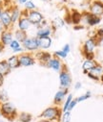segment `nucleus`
<instances>
[{"instance_id": "nucleus-28", "label": "nucleus", "mask_w": 103, "mask_h": 122, "mask_svg": "<svg viewBox=\"0 0 103 122\" xmlns=\"http://www.w3.org/2000/svg\"><path fill=\"white\" fill-rule=\"evenodd\" d=\"M24 6V10L27 12L32 11V10H36V5L34 4V2L32 0H28V1L23 5Z\"/></svg>"}, {"instance_id": "nucleus-18", "label": "nucleus", "mask_w": 103, "mask_h": 122, "mask_svg": "<svg viewBox=\"0 0 103 122\" xmlns=\"http://www.w3.org/2000/svg\"><path fill=\"white\" fill-rule=\"evenodd\" d=\"M10 11H11V16H12V21L13 24H16V22L18 21V19L21 17L22 15V10H20V8L17 5L12 4L10 6Z\"/></svg>"}, {"instance_id": "nucleus-5", "label": "nucleus", "mask_w": 103, "mask_h": 122, "mask_svg": "<svg viewBox=\"0 0 103 122\" xmlns=\"http://www.w3.org/2000/svg\"><path fill=\"white\" fill-rule=\"evenodd\" d=\"M22 15H26L29 20L31 21V25L32 26H37L42 20L45 19L43 14L41 12H39L38 10H32V11H30V12H27L25 10H22Z\"/></svg>"}, {"instance_id": "nucleus-21", "label": "nucleus", "mask_w": 103, "mask_h": 122, "mask_svg": "<svg viewBox=\"0 0 103 122\" xmlns=\"http://www.w3.org/2000/svg\"><path fill=\"white\" fill-rule=\"evenodd\" d=\"M7 63L9 65V66L11 67V69H16L18 67H20L19 65V59H18V55L17 54H13L11 57H9L7 60Z\"/></svg>"}, {"instance_id": "nucleus-8", "label": "nucleus", "mask_w": 103, "mask_h": 122, "mask_svg": "<svg viewBox=\"0 0 103 122\" xmlns=\"http://www.w3.org/2000/svg\"><path fill=\"white\" fill-rule=\"evenodd\" d=\"M101 20H102V17L100 16H96L89 12H85L82 14V22L89 26V27H94V26H97L101 23Z\"/></svg>"}, {"instance_id": "nucleus-1", "label": "nucleus", "mask_w": 103, "mask_h": 122, "mask_svg": "<svg viewBox=\"0 0 103 122\" xmlns=\"http://www.w3.org/2000/svg\"><path fill=\"white\" fill-rule=\"evenodd\" d=\"M97 47V39L95 36L89 37L87 39L83 45H82V54L85 57V59H94L95 54L94 51Z\"/></svg>"}, {"instance_id": "nucleus-33", "label": "nucleus", "mask_w": 103, "mask_h": 122, "mask_svg": "<svg viewBox=\"0 0 103 122\" xmlns=\"http://www.w3.org/2000/svg\"><path fill=\"white\" fill-rule=\"evenodd\" d=\"M91 96H92V93H91V91H87L86 93H84V94H82V95L78 96V97H77V98H76V99L77 103H79V102H83V101H85V100L89 99V98H90Z\"/></svg>"}, {"instance_id": "nucleus-6", "label": "nucleus", "mask_w": 103, "mask_h": 122, "mask_svg": "<svg viewBox=\"0 0 103 122\" xmlns=\"http://www.w3.org/2000/svg\"><path fill=\"white\" fill-rule=\"evenodd\" d=\"M19 59V65L21 67H29L36 65V60L34 55H32L30 52H23L18 55Z\"/></svg>"}, {"instance_id": "nucleus-45", "label": "nucleus", "mask_w": 103, "mask_h": 122, "mask_svg": "<svg viewBox=\"0 0 103 122\" xmlns=\"http://www.w3.org/2000/svg\"><path fill=\"white\" fill-rule=\"evenodd\" d=\"M99 81H100V82H101V83L103 84V74L101 75V77H100V80H99Z\"/></svg>"}, {"instance_id": "nucleus-50", "label": "nucleus", "mask_w": 103, "mask_h": 122, "mask_svg": "<svg viewBox=\"0 0 103 122\" xmlns=\"http://www.w3.org/2000/svg\"><path fill=\"white\" fill-rule=\"evenodd\" d=\"M100 1H102V0H100Z\"/></svg>"}, {"instance_id": "nucleus-39", "label": "nucleus", "mask_w": 103, "mask_h": 122, "mask_svg": "<svg viewBox=\"0 0 103 122\" xmlns=\"http://www.w3.org/2000/svg\"><path fill=\"white\" fill-rule=\"evenodd\" d=\"M28 0H17V4L18 5H24Z\"/></svg>"}, {"instance_id": "nucleus-25", "label": "nucleus", "mask_w": 103, "mask_h": 122, "mask_svg": "<svg viewBox=\"0 0 103 122\" xmlns=\"http://www.w3.org/2000/svg\"><path fill=\"white\" fill-rule=\"evenodd\" d=\"M70 17H71L72 23H74L75 25H78V24H80V22L82 20V14H80L77 11H74V12H72Z\"/></svg>"}, {"instance_id": "nucleus-4", "label": "nucleus", "mask_w": 103, "mask_h": 122, "mask_svg": "<svg viewBox=\"0 0 103 122\" xmlns=\"http://www.w3.org/2000/svg\"><path fill=\"white\" fill-rule=\"evenodd\" d=\"M72 83H73L72 75H71L70 72H69L67 66H64V67L59 72V86H60V88L69 89L72 86Z\"/></svg>"}, {"instance_id": "nucleus-44", "label": "nucleus", "mask_w": 103, "mask_h": 122, "mask_svg": "<svg viewBox=\"0 0 103 122\" xmlns=\"http://www.w3.org/2000/svg\"><path fill=\"white\" fill-rule=\"evenodd\" d=\"M46 122H60V120H53V121H50V120H45Z\"/></svg>"}, {"instance_id": "nucleus-7", "label": "nucleus", "mask_w": 103, "mask_h": 122, "mask_svg": "<svg viewBox=\"0 0 103 122\" xmlns=\"http://www.w3.org/2000/svg\"><path fill=\"white\" fill-rule=\"evenodd\" d=\"M22 44V47L24 48V50L26 52H30V53H32V52H36L38 49V40L37 38L34 36V37H27V39L21 43Z\"/></svg>"}, {"instance_id": "nucleus-2", "label": "nucleus", "mask_w": 103, "mask_h": 122, "mask_svg": "<svg viewBox=\"0 0 103 122\" xmlns=\"http://www.w3.org/2000/svg\"><path fill=\"white\" fill-rule=\"evenodd\" d=\"M0 112H1V116H4L10 121H13L17 119V115H18L17 109L10 101L0 104Z\"/></svg>"}, {"instance_id": "nucleus-17", "label": "nucleus", "mask_w": 103, "mask_h": 122, "mask_svg": "<svg viewBox=\"0 0 103 122\" xmlns=\"http://www.w3.org/2000/svg\"><path fill=\"white\" fill-rule=\"evenodd\" d=\"M38 40V49L39 50H48L51 48L53 44V38L52 37H43V38H37Z\"/></svg>"}, {"instance_id": "nucleus-12", "label": "nucleus", "mask_w": 103, "mask_h": 122, "mask_svg": "<svg viewBox=\"0 0 103 122\" xmlns=\"http://www.w3.org/2000/svg\"><path fill=\"white\" fill-rule=\"evenodd\" d=\"M34 57H36V62H38L41 66H45L46 64L52 59L53 55L51 53L45 51V50H37L36 52V55H34Z\"/></svg>"}, {"instance_id": "nucleus-19", "label": "nucleus", "mask_w": 103, "mask_h": 122, "mask_svg": "<svg viewBox=\"0 0 103 122\" xmlns=\"http://www.w3.org/2000/svg\"><path fill=\"white\" fill-rule=\"evenodd\" d=\"M68 90L69 89H64V88H60L58 91H56V93L54 97V105L59 106L61 103L64 102L66 96L68 95Z\"/></svg>"}, {"instance_id": "nucleus-3", "label": "nucleus", "mask_w": 103, "mask_h": 122, "mask_svg": "<svg viewBox=\"0 0 103 122\" xmlns=\"http://www.w3.org/2000/svg\"><path fill=\"white\" fill-rule=\"evenodd\" d=\"M62 113H63L62 110L58 106L54 105V106H51V107H48L47 109H45L40 113L39 117L43 120H50V121L60 120Z\"/></svg>"}, {"instance_id": "nucleus-40", "label": "nucleus", "mask_w": 103, "mask_h": 122, "mask_svg": "<svg viewBox=\"0 0 103 122\" xmlns=\"http://www.w3.org/2000/svg\"><path fill=\"white\" fill-rule=\"evenodd\" d=\"M4 48H5V46L1 43V42H0V54H1L2 52H3V50H4Z\"/></svg>"}, {"instance_id": "nucleus-38", "label": "nucleus", "mask_w": 103, "mask_h": 122, "mask_svg": "<svg viewBox=\"0 0 103 122\" xmlns=\"http://www.w3.org/2000/svg\"><path fill=\"white\" fill-rule=\"evenodd\" d=\"M4 81H5V76H3L2 74H0V87H2L4 85Z\"/></svg>"}, {"instance_id": "nucleus-20", "label": "nucleus", "mask_w": 103, "mask_h": 122, "mask_svg": "<svg viewBox=\"0 0 103 122\" xmlns=\"http://www.w3.org/2000/svg\"><path fill=\"white\" fill-rule=\"evenodd\" d=\"M97 65V62L94 59H85L82 64V70L84 74H87L94 66Z\"/></svg>"}, {"instance_id": "nucleus-43", "label": "nucleus", "mask_w": 103, "mask_h": 122, "mask_svg": "<svg viewBox=\"0 0 103 122\" xmlns=\"http://www.w3.org/2000/svg\"><path fill=\"white\" fill-rule=\"evenodd\" d=\"M41 1H42V2H44V3H50V2L52 1V0H41Z\"/></svg>"}, {"instance_id": "nucleus-47", "label": "nucleus", "mask_w": 103, "mask_h": 122, "mask_svg": "<svg viewBox=\"0 0 103 122\" xmlns=\"http://www.w3.org/2000/svg\"><path fill=\"white\" fill-rule=\"evenodd\" d=\"M39 122H46V121H45V120H43V119H42V120H41V121H39Z\"/></svg>"}, {"instance_id": "nucleus-48", "label": "nucleus", "mask_w": 103, "mask_h": 122, "mask_svg": "<svg viewBox=\"0 0 103 122\" xmlns=\"http://www.w3.org/2000/svg\"><path fill=\"white\" fill-rule=\"evenodd\" d=\"M0 116H1V112H0Z\"/></svg>"}, {"instance_id": "nucleus-41", "label": "nucleus", "mask_w": 103, "mask_h": 122, "mask_svg": "<svg viewBox=\"0 0 103 122\" xmlns=\"http://www.w3.org/2000/svg\"><path fill=\"white\" fill-rule=\"evenodd\" d=\"M3 10H4V6L3 5H0V16H1V15H2Z\"/></svg>"}, {"instance_id": "nucleus-46", "label": "nucleus", "mask_w": 103, "mask_h": 122, "mask_svg": "<svg viewBox=\"0 0 103 122\" xmlns=\"http://www.w3.org/2000/svg\"><path fill=\"white\" fill-rule=\"evenodd\" d=\"M0 5H3V0H0Z\"/></svg>"}, {"instance_id": "nucleus-16", "label": "nucleus", "mask_w": 103, "mask_h": 122, "mask_svg": "<svg viewBox=\"0 0 103 122\" xmlns=\"http://www.w3.org/2000/svg\"><path fill=\"white\" fill-rule=\"evenodd\" d=\"M16 26H17V29L22 30V31H25V32H28L32 25H31V21L29 20V18L26 15H22L21 17L16 22Z\"/></svg>"}, {"instance_id": "nucleus-51", "label": "nucleus", "mask_w": 103, "mask_h": 122, "mask_svg": "<svg viewBox=\"0 0 103 122\" xmlns=\"http://www.w3.org/2000/svg\"><path fill=\"white\" fill-rule=\"evenodd\" d=\"M102 1H103V0H102Z\"/></svg>"}, {"instance_id": "nucleus-30", "label": "nucleus", "mask_w": 103, "mask_h": 122, "mask_svg": "<svg viewBox=\"0 0 103 122\" xmlns=\"http://www.w3.org/2000/svg\"><path fill=\"white\" fill-rule=\"evenodd\" d=\"M68 55H69V54H68L67 52H65L63 49L54 51V54H53L54 57H56V58H58V59H60V60H64V59H66V58L68 57Z\"/></svg>"}, {"instance_id": "nucleus-23", "label": "nucleus", "mask_w": 103, "mask_h": 122, "mask_svg": "<svg viewBox=\"0 0 103 122\" xmlns=\"http://www.w3.org/2000/svg\"><path fill=\"white\" fill-rule=\"evenodd\" d=\"M51 25H52V27L54 28V31H57L58 29H61L62 27L65 26V20H64L62 17L56 16V17H54V18L52 20Z\"/></svg>"}, {"instance_id": "nucleus-29", "label": "nucleus", "mask_w": 103, "mask_h": 122, "mask_svg": "<svg viewBox=\"0 0 103 122\" xmlns=\"http://www.w3.org/2000/svg\"><path fill=\"white\" fill-rule=\"evenodd\" d=\"M9 101V94H8V91L4 88L0 89V104L1 103H5Z\"/></svg>"}, {"instance_id": "nucleus-10", "label": "nucleus", "mask_w": 103, "mask_h": 122, "mask_svg": "<svg viewBox=\"0 0 103 122\" xmlns=\"http://www.w3.org/2000/svg\"><path fill=\"white\" fill-rule=\"evenodd\" d=\"M0 22L3 25L4 29H12L13 27V21H12V16H11V11H10V6L9 7H4V10L2 12V15L0 16Z\"/></svg>"}, {"instance_id": "nucleus-13", "label": "nucleus", "mask_w": 103, "mask_h": 122, "mask_svg": "<svg viewBox=\"0 0 103 122\" xmlns=\"http://www.w3.org/2000/svg\"><path fill=\"white\" fill-rule=\"evenodd\" d=\"M64 64L61 62V60L60 59H58V58H56V57H52V59L49 61V62L46 64V66H45V67H47V68H51V69H53L54 71H55V72H60L61 71V69L64 67Z\"/></svg>"}, {"instance_id": "nucleus-35", "label": "nucleus", "mask_w": 103, "mask_h": 122, "mask_svg": "<svg viewBox=\"0 0 103 122\" xmlns=\"http://www.w3.org/2000/svg\"><path fill=\"white\" fill-rule=\"evenodd\" d=\"M97 39V47H100L103 49V36L102 37H98Z\"/></svg>"}, {"instance_id": "nucleus-11", "label": "nucleus", "mask_w": 103, "mask_h": 122, "mask_svg": "<svg viewBox=\"0 0 103 122\" xmlns=\"http://www.w3.org/2000/svg\"><path fill=\"white\" fill-rule=\"evenodd\" d=\"M55 31L54 28L52 27L51 23H48L45 26H42L40 28H36V38H43V37H52Z\"/></svg>"}, {"instance_id": "nucleus-34", "label": "nucleus", "mask_w": 103, "mask_h": 122, "mask_svg": "<svg viewBox=\"0 0 103 122\" xmlns=\"http://www.w3.org/2000/svg\"><path fill=\"white\" fill-rule=\"evenodd\" d=\"M76 104H77V101H76V98H75V99H73V100H72V102H71V104H70V106H69V109H68V111L72 112V111L74 110V108L76 106Z\"/></svg>"}, {"instance_id": "nucleus-32", "label": "nucleus", "mask_w": 103, "mask_h": 122, "mask_svg": "<svg viewBox=\"0 0 103 122\" xmlns=\"http://www.w3.org/2000/svg\"><path fill=\"white\" fill-rule=\"evenodd\" d=\"M70 120H71V112L70 111L64 112L61 115L60 122H70Z\"/></svg>"}, {"instance_id": "nucleus-9", "label": "nucleus", "mask_w": 103, "mask_h": 122, "mask_svg": "<svg viewBox=\"0 0 103 122\" xmlns=\"http://www.w3.org/2000/svg\"><path fill=\"white\" fill-rule=\"evenodd\" d=\"M88 12L96 15V16H103V1L100 0H92L88 7Z\"/></svg>"}, {"instance_id": "nucleus-26", "label": "nucleus", "mask_w": 103, "mask_h": 122, "mask_svg": "<svg viewBox=\"0 0 103 122\" xmlns=\"http://www.w3.org/2000/svg\"><path fill=\"white\" fill-rule=\"evenodd\" d=\"M17 119H18L19 122H31L32 120V115L29 112H22L18 113Z\"/></svg>"}, {"instance_id": "nucleus-24", "label": "nucleus", "mask_w": 103, "mask_h": 122, "mask_svg": "<svg viewBox=\"0 0 103 122\" xmlns=\"http://www.w3.org/2000/svg\"><path fill=\"white\" fill-rule=\"evenodd\" d=\"M12 69L11 67L9 66L8 63H7V61L6 60H2V61H0V74H2L3 76H7L11 73Z\"/></svg>"}, {"instance_id": "nucleus-14", "label": "nucleus", "mask_w": 103, "mask_h": 122, "mask_svg": "<svg viewBox=\"0 0 103 122\" xmlns=\"http://www.w3.org/2000/svg\"><path fill=\"white\" fill-rule=\"evenodd\" d=\"M13 40V32L12 29H4L0 33V42H1L5 47L9 46L11 41Z\"/></svg>"}, {"instance_id": "nucleus-27", "label": "nucleus", "mask_w": 103, "mask_h": 122, "mask_svg": "<svg viewBox=\"0 0 103 122\" xmlns=\"http://www.w3.org/2000/svg\"><path fill=\"white\" fill-rule=\"evenodd\" d=\"M74 99V96H73V94L72 93H68V95L66 96V98H65V100H64V104H63V107H62V112H67L68 111V109H69V106H70V104H71V102H72V100Z\"/></svg>"}, {"instance_id": "nucleus-49", "label": "nucleus", "mask_w": 103, "mask_h": 122, "mask_svg": "<svg viewBox=\"0 0 103 122\" xmlns=\"http://www.w3.org/2000/svg\"><path fill=\"white\" fill-rule=\"evenodd\" d=\"M0 122H3V121H2V120H0Z\"/></svg>"}, {"instance_id": "nucleus-22", "label": "nucleus", "mask_w": 103, "mask_h": 122, "mask_svg": "<svg viewBox=\"0 0 103 122\" xmlns=\"http://www.w3.org/2000/svg\"><path fill=\"white\" fill-rule=\"evenodd\" d=\"M28 37V33L25 31H22V30L19 29H15L13 31V39L18 41L20 43H22Z\"/></svg>"}, {"instance_id": "nucleus-37", "label": "nucleus", "mask_w": 103, "mask_h": 122, "mask_svg": "<svg viewBox=\"0 0 103 122\" xmlns=\"http://www.w3.org/2000/svg\"><path fill=\"white\" fill-rule=\"evenodd\" d=\"M74 87H75V89H76V90H78V89H80V88L82 87V84H81V82H76V83L75 84Z\"/></svg>"}, {"instance_id": "nucleus-36", "label": "nucleus", "mask_w": 103, "mask_h": 122, "mask_svg": "<svg viewBox=\"0 0 103 122\" xmlns=\"http://www.w3.org/2000/svg\"><path fill=\"white\" fill-rule=\"evenodd\" d=\"M62 49H63L65 52H67V53L69 54V53L71 52V45L69 44V43H66V44L63 46V48H62Z\"/></svg>"}, {"instance_id": "nucleus-42", "label": "nucleus", "mask_w": 103, "mask_h": 122, "mask_svg": "<svg viewBox=\"0 0 103 122\" xmlns=\"http://www.w3.org/2000/svg\"><path fill=\"white\" fill-rule=\"evenodd\" d=\"M3 30H4V27H3V25L1 24V22H0V33H1Z\"/></svg>"}, {"instance_id": "nucleus-15", "label": "nucleus", "mask_w": 103, "mask_h": 122, "mask_svg": "<svg viewBox=\"0 0 103 122\" xmlns=\"http://www.w3.org/2000/svg\"><path fill=\"white\" fill-rule=\"evenodd\" d=\"M102 74H103V66H101L100 64L97 63V65L95 66H94L86 75L90 79L97 82V81L100 80V77H101Z\"/></svg>"}, {"instance_id": "nucleus-31", "label": "nucleus", "mask_w": 103, "mask_h": 122, "mask_svg": "<svg viewBox=\"0 0 103 122\" xmlns=\"http://www.w3.org/2000/svg\"><path fill=\"white\" fill-rule=\"evenodd\" d=\"M22 46V44L18 41H16V40H13L12 41H11V43L9 44V47H10V49L13 52L14 50H16V49H18V48H20Z\"/></svg>"}]
</instances>
